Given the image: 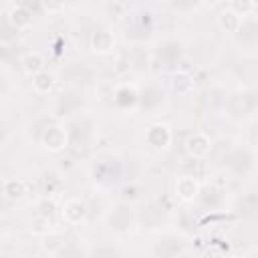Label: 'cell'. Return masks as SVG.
I'll return each mask as SVG.
<instances>
[{"label": "cell", "instance_id": "obj_15", "mask_svg": "<svg viewBox=\"0 0 258 258\" xmlns=\"http://www.w3.org/2000/svg\"><path fill=\"white\" fill-rule=\"evenodd\" d=\"M113 103L119 109H129V107H133L137 103V93L133 89H129V87H121V89H117V93L113 97Z\"/></svg>", "mask_w": 258, "mask_h": 258}, {"label": "cell", "instance_id": "obj_21", "mask_svg": "<svg viewBox=\"0 0 258 258\" xmlns=\"http://www.w3.org/2000/svg\"><path fill=\"white\" fill-rule=\"evenodd\" d=\"M36 208H38V214H40V216H44V218H52V216H54V212H56V204H54L52 200H48V198L40 200Z\"/></svg>", "mask_w": 258, "mask_h": 258}, {"label": "cell", "instance_id": "obj_12", "mask_svg": "<svg viewBox=\"0 0 258 258\" xmlns=\"http://www.w3.org/2000/svg\"><path fill=\"white\" fill-rule=\"evenodd\" d=\"M240 22H242V18H240L238 14H234L230 8H228V10H222L220 16H218V26H220L224 32H230V34H234V32L238 30Z\"/></svg>", "mask_w": 258, "mask_h": 258}, {"label": "cell", "instance_id": "obj_5", "mask_svg": "<svg viewBox=\"0 0 258 258\" xmlns=\"http://www.w3.org/2000/svg\"><path fill=\"white\" fill-rule=\"evenodd\" d=\"M173 187H175V196L179 200H183V202H191V200H196L200 196V183L191 175H179L175 179Z\"/></svg>", "mask_w": 258, "mask_h": 258}, {"label": "cell", "instance_id": "obj_20", "mask_svg": "<svg viewBox=\"0 0 258 258\" xmlns=\"http://www.w3.org/2000/svg\"><path fill=\"white\" fill-rule=\"evenodd\" d=\"M48 224H50V218H44V216L36 214V216L32 218V222H30V230H32V234L44 236V234L48 232Z\"/></svg>", "mask_w": 258, "mask_h": 258}, {"label": "cell", "instance_id": "obj_3", "mask_svg": "<svg viewBox=\"0 0 258 258\" xmlns=\"http://www.w3.org/2000/svg\"><path fill=\"white\" fill-rule=\"evenodd\" d=\"M228 167L232 171H236V173H242V175L250 173L254 169V155H252V151H248L244 147L238 149V151H234L228 157Z\"/></svg>", "mask_w": 258, "mask_h": 258}, {"label": "cell", "instance_id": "obj_4", "mask_svg": "<svg viewBox=\"0 0 258 258\" xmlns=\"http://www.w3.org/2000/svg\"><path fill=\"white\" fill-rule=\"evenodd\" d=\"M210 147H212V141H210V137L204 135V133H194V135H189L187 141H185V151H187V155L194 157V159L206 157V155L210 153Z\"/></svg>", "mask_w": 258, "mask_h": 258}, {"label": "cell", "instance_id": "obj_14", "mask_svg": "<svg viewBox=\"0 0 258 258\" xmlns=\"http://www.w3.org/2000/svg\"><path fill=\"white\" fill-rule=\"evenodd\" d=\"M22 69L32 77V75H36V73H40V71H44V56L40 54V52H28V54H24V58H22Z\"/></svg>", "mask_w": 258, "mask_h": 258}, {"label": "cell", "instance_id": "obj_11", "mask_svg": "<svg viewBox=\"0 0 258 258\" xmlns=\"http://www.w3.org/2000/svg\"><path fill=\"white\" fill-rule=\"evenodd\" d=\"M171 89L177 95H189L194 89V79L187 73H173L171 75Z\"/></svg>", "mask_w": 258, "mask_h": 258}, {"label": "cell", "instance_id": "obj_18", "mask_svg": "<svg viewBox=\"0 0 258 258\" xmlns=\"http://www.w3.org/2000/svg\"><path fill=\"white\" fill-rule=\"evenodd\" d=\"M230 10L244 18L254 12V0H230Z\"/></svg>", "mask_w": 258, "mask_h": 258}, {"label": "cell", "instance_id": "obj_26", "mask_svg": "<svg viewBox=\"0 0 258 258\" xmlns=\"http://www.w3.org/2000/svg\"><path fill=\"white\" fill-rule=\"evenodd\" d=\"M200 2H204L208 8H214L216 4H220V0H200Z\"/></svg>", "mask_w": 258, "mask_h": 258}, {"label": "cell", "instance_id": "obj_1", "mask_svg": "<svg viewBox=\"0 0 258 258\" xmlns=\"http://www.w3.org/2000/svg\"><path fill=\"white\" fill-rule=\"evenodd\" d=\"M67 141H69V133L62 125H46L42 129V135H40V143L44 145V149L52 151V153H58L67 147Z\"/></svg>", "mask_w": 258, "mask_h": 258}, {"label": "cell", "instance_id": "obj_9", "mask_svg": "<svg viewBox=\"0 0 258 258\" xmlns=\"http://www.w3.org/2000/svg\"><path fill=\"white\" fill-rule=\"evenodd\" d=\"M2 194H4L6 200L18 202V200H22V198L26 196V183H24L22 179H16V177L6 179V181L2 183Z\"/></svg>", "mask_w": 258, "mask_h": 258}, {"label": "cell", "instance_id": "obj_8", "mask_svg": "<svg viewBox=\"0 0 258 258\" xmlns=\"http://www.w3.org/2000/svg\"><path fill=\"white\" fill-rule=\"evenodd\" d=\"M8 20L10 24L16 28V30H24L32 24V12L26 8V6H14L10 12H8Z\"/></svg>", "mask_w": 258, "mask_h": 258}, {"label": "cell", "instance_id": "obj_22", "mask_svg": "<svg viewBox=\"0 0 258 258\" xmlns=\"http://www.w3.org/2000/svg\"><path fill=\"white\" fill-rule=\"evenodd\" d=\"M42 4L48 12H54V14L64 10V0H42Z\"/></svg>", "mask_w": 258, "mask_h": 258}, {"label": "cell", "instance_id": "obj_10", "mask_svg": "<svg viewBox=\"0 0 258 258\" xmlns=\"http://www.w3.org/2000/svg\"><path fill=\"white\" fill-rule=\"evenodd\" d=\"M54 87V75L48 73V71H40L36 75H32V89L38 93V95H46L50 93Z\"/></svg>", "mask_w": 258, "mask_h": 258}, {"label": "cell", "instance_id": "obj_25", "mask_svg": "<svg viewBox=\"0 0 258 258\" xmlns=\"http://www.w3.org/2000/svg\"><path fill=\"white\" fill-rule=\"evenodd\" d=\"M10 52H12V48H10L8 44L0 42V60H2V62H6V60L10 58Z\"/></svg>", "mask_w": 258, "mask_h": 258}, {"label": "cell", "instance_id": "obj_6", "mask_svg": "<svg viewBox=\"0 0 258 258\" xmlns=\"http://www.w3.org/2000/svg\"><path fill=\"white\" fill-rule=\"evenodd\" d=\"M60 214H62V220L67 224H81L87 216V206H85V202H81L77 198H71V200L64 202Z\"/></svg>", "mask_w": 258, "mask_h": 258}, {"label": "cell", "instance_id": "obj_19", "mask_svg": "<svg viewBox=\"0 0 258 258\" xmlns=\"http://www.w3.org/2000/svg\"><path fill=\"white\" fill-rule=\"evenodd\" d=\"M137 101H141V105L143 107H147V109H153V107H157L159 103H161V95L157 93V89H153V87H149L141 97H137Z\"/></svg>", "mask_w": 258, "mask_h": 258}, {"label": "cell", "instance_id": "obj_2", "mask_svg": "<svg viewBox=\"0 0 258 258\" xmlns=\"http://www.w3.org/2000/svg\"><path fill=\"white\" fill-rule=\"evenodd\" d=\"M145 141L153 149H165L171 143V129L163 123H155L145 131Z\"/></svg>", "mask_w": 258, "mask_h": 258}, {"label": "cell", "instance_id": "obj_17", "mask_svg": "<svg viewBox=\"0 0 258 258\" xmlns=\"http://www.w3.org/2000/svg\"><path fill=\"white\" fill-rule=\"evenodd\" d=\"M159 58H163L165 62H175L181 58V44L175 40H167L161 48H159Z\"/></svg>", "mask_w": 258, "mask_h": 258}, {"label": "cell", "instance_id": "obj_23", "mask_svg": "<svg viewBox=\"0 0 258 258\" xmlns=\"http://www.w3.org/2000/svg\"><path fill=\"white\" fill-rule=\"evenodd\" d=\"M200 0H171V6L175 10H191Z\"/></svg>", "mask_w": 258, "mask_h": 258}, {"label": "cell", "instance_id": "obj_7", "mask_svg": "<svg viewBox=\"0 0 258 258\" xmlns=\"http://www.w3.org/2000/svg\"><path fill=\"white\" fill-rule=\"evenodd\" d=\"M113 46H115V38H113V34L109 30H95L91 34V48H93V52L107 54V52L113 50Z\"/></svg>", "mask_w": 258, "mask_h": 258}, {"label": "cell", "instance_id": "obj_13", "mask_svg": "<svg viewBox=\"0 0 258 258\" xmlns=\"http://www.w3.org/2000/svg\"><path fill=\"white\" fill-rule=\"evenodd\" d=\"M64 246H67V242H64V238H62L60 234H50V232H46V234H44L42 250H44L46 254L56 256V254H60V252H62V248H64Z\"/></svg>", "mask_w": 258, "mask_h": 258}, {"label": "cell", "instance_id": "obj_24", "mask_svg": "<svg viewBox=\"0 0 258 258\" xmlns=\"http://www.w3.org/2000/svg\"><path fill=\"white\" fill-rule=\"evenodd\" d=\"M137 198H139V189H137L135 185H131V187L127 185V187L123 189V200H131V202H133V200H137Z\"/></svg>", "mask_w": 258, "mask_h": 258}, {"label": "cell", "instance_id": "obj_16", "mask_svg": "<svg viewBox=\"0 0 258 258\" xmlns=\"http://www.w3.org/2000/svg\"><path fill=\"white\" fill-rule=\"evenodd\" d=\"M234 34H240V40L248 46H252L256 42V22L254 20H242L238 30Z\"/></svg>", "mask_w": 258, "mask_h": 258}]
</instances>
